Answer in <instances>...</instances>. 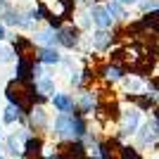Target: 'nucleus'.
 <instances>
[{
	"label": "nucleus",
	"mask_w": 159,
	"mask_h": 159,
	"mask_svg": "<svg viewBox=\"0 0 159 159\" xmlns=\"http://www.w3.org/2000/svg\"><path fill=\"white\" fill-rule=\"evenodd\" d=\"M14 116H17V109H14V107H7V114H5V121H14Z\"/></svg>",
	"instance_id": "obj_13"
},
{
	"label": "nucleus",
	"mask_w": 159,
	"mask_h": 159,
	"mask_svg": "<svg viewBox=\"0 0 159 159\" xmlns=\"http://www.w3.org/2000/svg\"><path fill=\"white\" fill-rule=\"evenodd\" d=\"M107 10L112 14V19H126V10H124V5H121L119 0H112V2L107 5Z\"/></svg>",
	"instance_id": "obj_8"
},
{
	"label": "nucleus",
	"mask_w": 159,
	"mask_h": 159,
	"mask_svg": "<svg viewBox=\"0 0 159 159\" xmlns=\"http://www.w3.org/2000/svg\"><path fill=\"white\" fill-rule=\"evenodd\" d=\"M121 5H135V2H138V0H119Z\"/></svg>",
	"instance_id": "obj_14"
},
{
	"label": "nucleus",
	"mask_w": 159,
	"mask_h": 159,
	"mask_svg": "<svg viewBox=\"0 0 159 159\" xmlns=\"http://www.w3.org/2000/svg\"><path fill=\"white\" fill-rule=\"evenodd\" d=\"M93 45H95V50H107V48L112 45V33L107 31V29H100L93 36Z\"/></svg>",
	"instance_id": "obj_5"
},
{
	"label": "nucleus",
	"mask_w": 159,
	"mask_h": 159,
	"mask_svg": "<svg viewBox=\"0 0 159 159\" xmlns=\"http://www.w3.org/2000/svg\"><path fill=\"white\" fill-rule=\"evenodd\" d=\"M40 60H43V62H57V60H60V55L55 52V50H48V48H45V50L40 52Z\"/></svg>",
	"instance_id": "obj_11"
},
{
	"label": "nucleus",
	"mask_w": 159,
	"mask_h": 159,
	"mask_svg": "<svg viewBox=\"0 0 159 159\" xmlns=\"http://www.w3.org/2000/svg\"><path fill=\"white\" fill-rule=\"evenodd\" d=\"M0 159H2V157H0Z\"/></svg>",
	"instance_id": "obj_16"
},
{
	"label": "nucleus",
	"mask_w": 159,
	"mask_h": 159,
	"mask_svg": "<svg viewBox=\"0 0 159 159\" xmlns=\"http://www.w3.org/2000/svg\"><path fill=\"white\" fill-rule=\"evenodd\" d=\"M119 154H121V159H143V157H140V152L135 150V147H131V145H124L119 150Z\"/></svg>",
	"instance_id": "obj_10"
},
{
	"label": "nucleus",
	"mask_w": 159,
	"mask_h": 159,
	"mask_svg": "<svg viewBox=\"0 0 159 159\" xmlns=\"http://www.w3.org/2000/svg\"><path fill=\"white\" fill-rule=\"evenodd\" d=\"M135 133H138L140 145H154V143L159 140V121L157 119H150L145 126L140 128V131H135Z\"/></svg>",
	"instance_id": "obj_2"
},
{
	"label": "nucleus",
	"mask_w": 159,
	"mask_h": 159,
	"mask_svg": "<svg viewBox=\"0 0 159 159\" xmlns=\"http://www.w3.org/2000/svg\"><path fill=\"white\" fill-rule=\"evenodd\" d=\"M2 36H5V29H2V26H0V38H2Z\"/></svg>",
	"instance_id": "obj_15"
},
{
	"label": "nucleus",
	"mask_w": 159,
	"mask_h": 159,
	"mask_svg": "<svg viewBox=\"0 0 159 159\" xmlns=\"http://www.w3.org/2000/svg\"><path fill=\"white\" fill-rule=\"evenodd\" d=\"M140 126V109H126L121 112V135H133Z\"/></svg>",
	"instance_id": "obj_1"
},
{
	"label": "nucleus",
	"mask_w": 159,
	"mask_h": 159,
	"mask_svg": "<svg viewBox=\"0 0 159 159\" xmlns=\"http://www.w3.org/2000/svg\"><path fill=\"white\" fill-rule=\"evenodd\" d=\"M105 76L109 81H121V79H124V71H121V66L112 64V66H107V69H105Z\"/></svg>",
	"instance_id": "obj_9"
},
{
	"label": "nucleus",
	"mask_w": 159,
	"mask_h": 159,
	"mask_svg": "<svg viewBox=\"0 0 159 159\" xmlns=\"http://www.w3.org/2000/svg\"><path fill=\"white\" fill-rule=\"evenodd\" d=\"M57 40H60L62 45H66V48H71L74 43H76V40H79V31H76V29H62L60 31V36H57Z\"/></svg>",
	"instance_id": "obj_6"
},
{
	"label": "nucleus",
	"mask_w": 159,
	"mask_h": 159,
	"mask_svg": "<svg viewBox=\"0 0 159 159\" xmlns=\"http://www.w3.org/2000/svg\"><path fill=\"white\" fill-rule=\"evenodd\" d=\"M55 126H57V133H60V135H71L74 138V114H62Z\"/></svg>",
	"instance_id": "obj_4"
},
{
	"label": "nucleus",
	"mask_w": 159,
	"mask_h": 159,
	"mask_svg": "<svg viewBox=\"0 0 159 159\" xmlns=\"http://www.w3.org/2000/svg\"><path fill=\"white\" fill-rule=\"evenodd\" d=\"M93 21L98 24V29H109L112 26V14H109V10L107 7H102V5H98L93 10Z\"/></svg>",
	"instance_id": "obj_3"
},
{
	"label": "nucleus",
	"mask_w": 159,
	"mask_h": 159,
	"mask_svg": "<svg viewBox=\"0 0 159 159\" xmlns=\"http://www.w3.org/2000/svg\"><path fill=\"white\" fill-rule=\"evenodd\" d=\"M81 107H83V114L93 112V98H90V95H83V100H81Z\"/></svg>",
	"instance_id": "obj_12"
},
{
	"label": "nucleus",
	"mask_w": 159,
	"mask_h": 159,
	"mask_svg": "<svg viewBox=\"0 0 159 159\" xmlns=\"http://www.w3.org/2000/svg\"><path fill=\"white\" fill-rule=\"evenodd\" d=\"M52 102H55V107H57L62 114H66V112L74 109V98H69V95H55Z\"/></svg>",
	"instance_id": "obj_7"
}]
</instances>
